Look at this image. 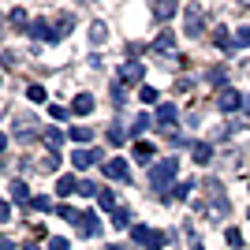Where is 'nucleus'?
I'll use <instances>...</instances> for the list:
<instances>
[{
    "mask_svg": "<svg viewBox=\"0 0 250 250\" xmlns=\"http://www.w3.org/2000/svg\"><path fill=\"white\" fill-rule=\"evenodd\" d=\"M49 116H52V120H67V116H71V108H63V104H52Z\"/></svg>",
    "mask_w": 250,
    "mask_h": 250,
    "instance_id": "a878e982",
    "label": "nucleus"
},
{
    "mask_svg": "<svg viewBox=\"0 0 250 250\" xmlns=\"http://www.w3.org/2000/svg\"><path fill=\"white\" fill-rule=\"evenodd\" d=\"M8 194L15 202H26V206H30V187H26L22 179H11V183H8Z\"/></svg>",
    "mask_w": 250,
    "mask_h": 250,
    "instance_id": "1a4fd4ad",
    "label": "nucleus"
},
{
    "mask_svg": "<svg viewBox=\"0 0 250 250\" xmlns=\"http://www.w3.org/2000/svg\"><path fill=\"white\" fill-rule=\"evenodd\" d=\"M75 224H79V231H83V235H90V239H97V235H101V220H97L94 213H83Z\"/></svg>",
    "mask_w": 250,
    "mask_h": 250,
    "instance_id": "39448f33",
    "label": "nucleus"
},
{
    "mask_svg": "<svg viewBox=\"0 0 250 250\" xmlns=\"http://www.w3.org/2000/svg\"><path fill=\"white\" fill-rule=\"evenodd\" d=\"M213 45H217V49H224V52L235 49V42H231V34L224 30V26H217V30H213Z\"/></svg>",
    "mask_w": 250,
    "mask_h": 250,
    "instance_id": "f8f14e48",
    "label": "nucleus"
},
{
    "mask_svg": "<svg viewBox=\"0 0 250 250\" xmlns=\"http://www.w3.org/2000/svg\"><path fill=\"white\" fill-rule=\"evenodd\" d=\"M26 97H30V101H45V90L42 86H26Z\"/></svg>",
    "mask_w": 250,
    "mask_h": 250,
    "instance_id": "cd10ccee",
    "label": "nucleus"
},
{
    "mask_svg": "<svg viewBox=\"0 0 250 250\" xmlns=\"http://www.w3.org/2000/svg\"><path fill=\"white\" fill-rule=\"evenodd\" d=\"M149 127V116H138L135 124H131V135H142V131H146Z\"/></svg>",
    "mask_w": 250,
    "mask_h": 250,
    "instance_id": "bb28decb",
    "label": "nucleus"
},
{
    "mask_svg": "<svg viewBox=\"0 0 250 250\" xmlns=\"http://www.w3.org/2000/svg\"><path fill=\"white\" fill-rule=\"evenodd\" d=\"M112 224H116V228H135V224H131V209H116Z\"/></svg>",
    "mask_w": 250,
    "mask_h": 250,
    "instance_id": "a211bd4d",
    "label": "nucleus"
},
{
    "mask_svg": "<svg viewBox=\"0 0 250 250\" xmlns=\"http://www.w3.org/2000/svg\"><path fill=\"white\" fill-rule=\"evenodd\" d=\"M97 206L108 209V213H116V194L112 190H101V194H97Z\"/></svg>",
    "mask_w": 250,
    "mask_h": 250,
    "instance_id": "6ab92c4d",
    "label": "nucleus"
},
{
    "mask_svg": "<svg viewBox=\"0 0 250 250\" xmlns=\"http://www.w3.org/2000/svg\"><path fill=\"white\" fill-rule=\"evenodd\" d=\"M228 243H231V247H239V243H243V235H239V228H228Z\"/></svg>",
    "mask_w": 250,
    "mask_h": 250,
    "instance_id": "f704fd0d",
    "label": "nucleus"
},
{
    "mask_svg": "<svg viewBox=\"0 0 250 250\" xmlns=\"http://www.w3.org/2000/svg\"><path fill=\"white\" fill-rule=\"evenodd\" d=\"M71 112H79V116L94 112V97H90V94H79V97H75V104H71Z\"/></svg>",
    "mask_w": 250,
    "mask_h": 250,
    "instance_id": "4468645a",
    "label": "nucleus"
},
{
    "mask_svg": "<svg viewBox=\"0 0 250 250\" xmlns=\"http://www.w3.org/2000/svg\"><path fill=\"white\" fill-rule=\"evenodd\" d=\"M172 45H176V34H172V30H165V34H157L153 49H157V52H172Z\"/></svg>",
    "mask_w": 250,
    "mask_h": 250,
    "instance_id": "2eb2a0df",
    "label": "nucleus"
},
{
    "mask_svg": "<svg viewBox=\"0 0 250 250\" xmlns=\"http://www.w3.org/2000/svg\"><path fill=\"white\" fill-rule=\"evenodd\" d=\"M42 138H45V146H49L52 153H60V146H63V131H60V127H45Z\"/></svg>",
    "mask_w": 250,
    "mask_h": 250,
    "instance_id": "0eeeda50",
    "label": "nucleus"
},
{
    "mask_svg": "<svg viewBox=\"0 0 250 250\" xmlns=\"http://www.w3.org/2000/svg\"><path fill=\"white\" fill-rule=\"evenodd\" d=\"M209 157H213V149H209L206 142H202V146H194V161H198V165H209Z\"/></svg>",
    "mask_w": 250,
    "mask_h": 250,
    "instance_id": "4be33fe9",
    "label": "nucleus"
},
{
    "mask_svg": "<svg viewBox=\"0 0 250 250\" xmlns=\"http://www.w3.org/2000/svg\"><path fill=\"white\" fill-rule=\"evenodd\" d=\"M142 75H146V67H142V63H138V60H127L124 67H120V75H116V83L127 86V83H138Z\"/></svg>",
    "mask_w": 250,
    "mask_h": 250,
    "instance_id": "f03ea898",
    "label": "nucleus"
},
{
    "mask_svg": "<svg viewBox=\"0 0 250 250\" xmlns=\"http://www.w3.org/2000/svg\"><path fill=\"white\" fill-rule=\"evenodd\" d=\"M176 172H179V161H172V157H168V161H157V165L149 168V187H153V190H165L168 183L176 179Z\"/></svg>",
    "mask_w": 250,
    "mask_h": 250,
    "instance_id": "f257e3e1",
    "label": "nucleus"
},
{
    "mask_svg": "<svg viewBox=\"0 0 250 250\" xmlns=\"http://www.w3.org/2000/svg\"><path fill=\"white\" fill-rule=\"evenodd\" d=\"M157 124H161V127L176 124V104H161V108H157Z\"/></svg>",
    "mask_w": 250,
    "mask_h": 250,
    "instance_id": "ddd939ff",
    "label": "nucleus"
},
{
    "mask_svg": "<svg viewBox=\"0 0 250 250\" xmlns=\"http://www.w3.org/2000/svg\"><path fill=\"white\" fill-rule=\"evenodd\" d=\"M75 190H79V179L75 176H60L56 179V194H60V198H67V194H75Z\"/></svg>",
    "mask_w": 250,
    "mask_h": 250,
    "instance_id": "9d476101",
    "label": "nucleus"
},
{
    "mask_svg": "<svg viewBox=\"0 0 250 250\" xmlns=\"http://www.w3.org/2000/svg\"><path fill=\"white\" fill-rule=\"evenodd\" d=\"M235 45H250V26H239V34H235Z\"/></svg>",
    "mask_w": 250,
    "mask_h": 250,
    "instance_id": "c756f323",
    "label": "nucleus"
},
{
    "mask_svg": "<svg viewBox=\"0 0 250 250\" xmlns=\"http://www.w3.org/2000/svg\"><path fill=\"white\" fill-rule=\"evenodd\" d=\"M71 138H75V142H90V138H94V131L79 124V127H71Z\"/></svg>",
    "mask_w": 250,
    "mask_h": 250,
    "instance_id": "412c9836",
    "label": "nucleus"
},
{
    "mask_svg": "<svg viewBox=\"0 0 250 250\" xmlns=\"http://www.w3.org/2000/svg\"><path fill=\"white\" fill-rule=\"evenodd\" d=\"M209 83H213V86L224 83V67H213V71H209Z\"/></svg>",
    "mask_w": 250,
    "mask_h": 250,
    "instance_id": "7c9ffc66",
    "label": "nucleus"
},
{
    "mask_svg": "<svg viewBox=\"0 0 250 250\" xmlns=\"http://www.w3.org/2000/svg\"><path fill=\"white\" fill-rule=\"evenodd\" d=\"M8 19L15 22V26H22V22H26V11H22V8H11V15H8Z\"/></svg>",
    "mask_w": 250,
    "mask_h": 250,
    "instance_id": "c85d7f7f",
    "label": "nucleus"
},
{
    "mask_svg": "<svg viewBox=\"0 0 250 250\" xmlns=\"http://www.w3.org/2000/svg\"><path fill=\"white\" fill-rule=\"evenodd\" d=\"M127 172H131V168H127V161H120V157L104 161V176H108V179H116V183H124V179H127Z\"/></svg>",
    "mask_w": 250,
    "mask_h": 250,
    "instance_id": "7ed1b4c3",
    "label": "nucleus"
},
{
    "mask_svg": "<svg viewBox=\"0 0 250 250\" xmlns=\"http://www.w3.org/2000/svg\"><path fill=\"white\" fill-rule=\"evenodd\" d=\"M75 168H90V165H101V149H75L71 153Z\"/></svg>",
    "mask_w": 250,
    "mask_h": 250,
    "instance_id": "20e7f679",
    "label": "nucleus"
},
{
    "mask_svg": "<svg viewBox=\"0 0 250 250\" xmlns=\"http://www.w3.org/2000/svg\"><path fill=\"white\" fill-rule=\"evenodd\" d=\"M79 194H86V198H90V194H101V190H97L94 179H79Z\"/></svg>",
    "mask_w": 250,
    "mask_h": 250,
    "instance_id": "5701e85b",
    "label": "nucleus"
},
{
    "mask_svg": "<svg viewBox=\"0 0 250 250\" xmlns=\"http://www.w3.org/2000/svg\"><path fill=\"white\" fill-rule=\"evenodd\" d=\"M26 34H30V38H49V42H52L49 22H42V19H38V22H30V26H26Z\"/></svg>",
    "mask_w": 250,
    "mask_h": 250,
    "instance_id": "dca6fc26",
    "label": "nucleus"
},
{
    "mask_svg": "<svg viewBox=\"0 0 250 250\" xmlns=\"http://www.w3.org/2000/svg\"><path fill=\"white\" fill-rule=\"evenodd\" d=\"M247 217H250V209H247Z\"/></svg>",
    "mask_w": 250,
    "mask_h": 250,
    "instance_id": "e433bc0d",
    "label": "nucleus"
},
{
    "mask_svg": "<svg viewBox=\"0 0 250 250\" xmlns=\"http://www.w3.org/2000/svg\"><path fill=\"white\" fill-rule=\"evenodd\" d=\"M138 97H142L146 104H157V101H161V94H157L153 86H142V94H138Z\"/></svg>",
    "mask_w": 250,
    "mask_h": 250,
    "instance_id": "393cba45",
    "label": "nucleus"
},
{
    "mask_svg": "<svg viewBox=\"0 0 250 250\" xmlns=\"http://www.w3.org/2000/svg\"><path fill=\"white\" fill-rule=\"evenodd\" d=\"M90 38H94V45H104L108 42V30H104L101 22H94V26H90Z\"/></svg>",
    "mask_w": 250,
    "mask_h": 250,
    "instance_id": "aec40b11",
    "label": "nucleus"
},
{
    "mask_svg": "<svg viewBox=\"0 0 250 250\" xmlns=\"http://www.w3.org/2000/svg\"><path fill=\"white\" fill-rule=\"evenodd\" d=\"M30 206H34V209H42V213H49V209H52V202H49V198H34Z\"/></svg>",
    "mask_w": 250,
    "mask_h": 250,
    "instance_id": "72a5a7b5",
    "label": "nucleus"
},
{
    "mask_svg": "<svg viewBox=\"0 0 250 250\" xmlns=\"http://www.w3.org/2000/svg\"><path fill=\"white\" fill-rule=\"evenodd\" d=\"M153 142H135V161L138 165H149V161H153Z\"/></svg>",
    "mask_w": 250,
    "mask_h": 250,
    "instance_id": "9b49d317",
    "label": "nucleus"
},
{
    "mask_svg": "<svg viewBox=\"0 0 250 250\" xmlns=\"http://www.w3.org/2000/svg\"><path fill=\"white\" fill-rule=\"evenodd\" d=\"M49 250H71V243H67V239H60V235H56V239L49 243Z\"/></svg>",
    "mask_w": 250,
    "mask_h": 250,
    "instance_id": "473e14b6",
    "label": "nucleus"
},
{
    "mask_svg": "<svg viewBox=\"0 0 250 250\" xmlns=\"http://www.w3.org/2000/svg\"><path fill=\"white\" fill-rule=\"evenodd\" d=\"M176 11H179V4H168V0H165V4H153V15H157V19H172Z\"/></svg>",
    "mask_w": 250,
    "mask_h": 250,
    "instance_id": "f3484780",
    "label": "nucleus"
},
{
    "mask_svg": "<svg viewBox=\"0 0 250 250\" xmlns=\"http://www.w3.org/2000/svg\"><path fill=\"white\" fill-rule=\"evenodd\" d=\"M190 194V183H176V190H172V198H187Z\"/></svg>",
    "mask_w": 250,
    "mask_h": 250,
    "instance_id": "2f4dec72",
    "label": "nucleus"
},
{
    "mask_svg": "<svg viewBox=\"0 0 250 250\" xmlns=\"http://www.w3.org/2000/svg\"><path fill=\"white\" fill-rule=\"evenodd\" d=\"M190 250H202V247H190Z\"/></svg>",
    "mask_w": 250,
    "mask_h": 250,
    "instance_id": "c9c22d12",
    "label": "nucleus"
},
{
    "mask_svg": "<svg viewBox=\"0 0 250 250\" xmlns=\"http://www.w3.org/2000/svg\"><path fill=\"white\" fill-rule=\"evenodd\" d=\"M198 34H202V8L187 4V38H198Z\"/></svg>",
    "mask_w": 250,
    "mask_h": 250,
    "instance_id": "423d86ee",
    "label": "nucleus"
},
{
    "mask_svg": "<svg viewBox=\"0 0 250 250\" xmlns=\"http://www.w3.org/2000/svg\"><path fill=\"white\" fill-rule=\"evenodd\" d=\"M243 97L235 94V90H224V94H217V108H224V112H231V108H239Z\"/></svg>",
    "mask_w": 250,
    "mask_h": 250,
    "instance_id": "6e6552de",
    "label": "nucleus"
},
{
    "mask_svg": "<svg viewBox=\"0 0 250 250\" xmlns=\"http://www.w3.org/2000/svg\"><path fill=\"white\" fill-rule=\"evenodd\" d=\"M124 138H127V131H124L120 124H116V127H108V142H112V146H120Z\"/></svg>",
    "mask_w": 250,
    "mask_h": 250,
    "instance_id": "b1692460",
    "label": "nucleus"
}]
</instances>
